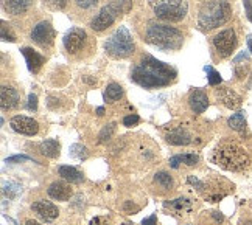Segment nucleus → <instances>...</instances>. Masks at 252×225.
Wrapping results in <instances>:
<instances>
[{
	"label": "nucleus",
	"instance_id": "1",
	"mask_svg": "<svg viewBox=\"0 0 252 225\" xmlns=\"http://www.w3.org/2000/svg\"><path fill=\"white\" fill-rule=\"evenodd\" d=\"M174 78H176V72L153 56H143L142 61L131 72V80L145 89L167 85Z\"/></svg>",
	"mask_w": 252,
	"mask_h": 225
},
{
	"label": "nucleus",
	"instance_id": "2",
	"mask_svg": "<svg viewBox=\"0 0 252 225\" xmlns=\"http://www.w3.org/2000/svg\"><path fill=\"white\" fill-rule=\"evenodd\" d=\"M212 162L226 171L240 172L248 168L251 159H249V154L241 144L232 140H224L213 149Z\"/></svg>",
	"mask_w": 252,
	"mask_h": 225
},
{
	"label": "nucleus",
	"instance_id": "3",
	"mask_svg": "<svg viewBox=\"0 0 252 225\" xmlns=\"http://www.w3.org/2000/svg\"><path fill=\"white\" fill-rule=\"evenodd\" d=\"M230 6L226 0H210L201 8L198 24L202 30H213L224 25L230 19Z\"/></svg>",
	"mask_w": 252,
	"mask_h": 225
},
{
	"label": "nucleus",
	"instance_id": "4",
	"mask_svg": "<svg viewBox=\"0 0 252 225\" xmlns=\"http://www.w3.org/2000/svg\"><path fill=\"white\" fill-rule=\"evenodd\" d=\"M147 39L148 42L163 48V50H179L184 42L182 33L179 30L163 24H150Z\"/></svg>",
	"mask_w": 252,
	"mask_h": 225
},
{
	"label": "nucleus",
	"instance_id": "5",
	"mask_svg": "<svg viewBox=\"0 0 252 225\" xmlns=\"http://www.w3.org/2000/svg\"><path fill=\"white\" fill-rule=\"evenodd\" d=\"M154 14L165 22H179L187 14L186 0H148Z\"/></svg>",
	"mask_w": 252,
	"mask_h": 225
},
{
	"label": "nucleus",
	"instance_id": "6",
	"mask_svg": "<svg viewBox=\"0 0 252 225\" xmlns=\"http://www.w3.org/2000/svg\"><path fill=\"white\" fill-rule=\"evenodd\" d=\"M104 50L112 57H117V59H123V57L131 56L134 53L132 36L125 27L117 28V30L109 36L108 41H106Z\"/></svg>",
	"mask_w": 252,
	"mask_h": 225
},
{
	"label": "nucleus",
	"instance_id": "7",
	"mask_svg": "<svg viewBox=\"0 0 252 225\" xmlns=\"http://www.w3.org/2000/svg\"><path fill=\"white\" fill-rule=\"evenodd\" d=\"M119 14H120V11L111 2L109 5L103 6L100 9V13L92 19V21H91V28H92V30H95V31H103V30H106V28L111 27L115 22V19H117Z\"/></svg>",
	"mask_w": 252,
	"mask_h": 225
},
{
	"label": "nucleus",
	"instance_id": "8",
	"mask_svg": "<svg viewBox=\"0 0 252 225\" xmlns=\"http://www.w3.org/2000/svg\"><path fill=\"white\" fill-rule=\"evenodd\" d=\"M213 45H215L217 52L222 56L227 57L229 55H232L234 48L237 47V34L232 28H227V30L220 31L215 37H213Z\"/></svg>",
	"mask_w": 252,
	"mask_h": 225
},
{
	"label": "nucleus",
	"instance_id": "9",
	"mask_svg": "<svg viewBox=\"0 0 252 225\" xmlns=\"http://www.w3.org/2000/svg\"><path fill=\"white\" fill-rule=\"evenodd\" d=\"M11 124L13 131L22 134V135H28V137H33L39 132V124H37L36 120L30 118V116H24V115H16L9 121Z\"/></svg>",
	"mask_w": 252,
	"mask_h": 225
},
{
	"label": "nucleus",
	"instance_id": "10",
	"mask_svg": "<svg viewBox=\"0 0 252 225\" xmlns=\"http://www.w3.org/2000/svg\"><path fill=\"white\" fill-rule=\"evenodd\" d=\"M32 39L41 47H50L55 39V31L48 22H39L32 31Z\"/></svg>",
	"mask_w": 252,
	"mask_h": 225
},
{
	"label": "nucleus",
	"instance_id": "11",
	"mask_svg": "<svg viewBox=\"0 0 252 225\" xmlns=\"http://www.w3.org/2000/svg\"><path fill=\"white\" fill-rule=\"evenodd\" d=\"M86 37L87 36H86L84 30H81V28H72L70 31H67V34L63 39L65 50L69 53H78L84 47Z\"/></svg>",
	"mask_w": 252,
	"mask_h": 225
},
{
	"label": "nucleus",
	"instance_id": "12",
	"mask_svg": "<svg viewBox=\"0 0 252 225\" xmlns=\"http://www.w3.org/2000/svg\"><path fill=\"white\" fill-rule=\"evenodd\" d=\"M32 208L37 216L47 222L55 221L58 218V214H60V210H58L56 205L48 200H37L32 205Z\"/></svg>",
	"mask_w": 252,
	"mask_h": 225
},
{
	"label": "nucleus",
	"instance_id": "13",
	"mask_svg": "<svg viewBox=\"0 0 252 225\" xmlns=\"http://www.w3.org/2000/svg\"><path fill=\"white\" fill-rule=\"evenodd\" d=\"M19 93L16 89L9 85H2L0 89V106H2V111H11L16 109L19 106Z\"/></svg>",
	"mask_w": 252,
	"mask_h": 225
},
{
	"label": "nucleus",
	"instance_id": "14",
	"mask_svg": "<svg viewBox=\"0 0 252 225\" xmlns=\"http://www.w3.org/2000/svg\"><path fill=\"white\" fill-rule=\"evenodd\" d=\"M47 193H48V196H50L52 199L61 200V202L69 200L72 197V194H73L70 185H67L65 182H53L50 187H48Z\"/></svg>",
	"mask_w": 252,
	"mask_h": 225
},
{
	"label": "nucleus",
	"instance_id": "15",
	"mask_svg": "<svg viewBox=\"0 0 252 225\" xmlns=\"http://www.w3.org/2000/svg\"><path fill=\"white\" fill-rule=\"evenodd\" d=\"M217 96L222 104L229 107V109H238L241 106V96L238 93H235L232 89H229V87L217 89Z\"/></svg>",
	"mask_w": 252,
	"mask_h": 225
},
{
	"label": "nucleus",
	"instance_id": "16",
	"mask_svg": "<svg viewBox=\"0 0 252 225\" xmlns=\"http://www.w3.org/2000/svg\"><path fill=\"white\" fill-rule=\"evenodd\" d=\"M22 55L25 56V61H27V65H28V70L33 72V73H37L41 70V67L44 64V56H41L37 52H34L33 48H22Z\"/></svg>",
	"mask_w": 252,
	"mask_h": 225
},
{
	"label": "nucleus",
	"instance_id": "17",
	"mask_svg": "<svg viewBox=\"0 0 252 225\" xmlns=\"http://www.w3.org/2000/svg\"><path fill=\"white\" fill-rule=\"evenodd\" d=\"M165 140H167V143H170L173 146H187L191 143V135L184 128H176V129H171L167 134Z\"/></svg>",
	"mask_w": 252,
	"mask_h": 225
},
{
	"label": "nucleus",
	"instance_id": "18",
	"mask_svg": "<svg viewBox=\"0 0 252 225\" xmlns=\"http://www.w3.org/2000/svg\"><path fill=\"white\" fill-rule=\"evenodd\" d=\"M189 103H190V107H191L193 112H195V113H202L209 107V98H207V95L204 92L193 90L190 93Z\"/></svg>",
	"mask_w": 252,
	"mask_h": 225
},
{
	"label": "nucleus",
	"instance_id": "19",
	"mask_svg": "<svg viewBox=\"0 0 252 225\" xmlns=\"http://www.w3.org/2000/svg\"><path fill=\"white\" fill-rule=\"evenodd\" d=\"M5 9L6 13L13 14V16H19L24 14L28 8L32 5V0H5Z\"/></svg>",
	"mask_w": 252,
	"mask_h": 225
},
{
	"label": "nucleus",
	"instance_id": "20",
	"mask_svg": "<svg viewBox=\"0 0 252 225\" xmlns=\"http://www.w3.org/2000/svg\"><path fill=\"white\" fill-rule=\"evenodd\" d=\"M58 172H60V175L70 183H81L83 182V172H80L76 168H73V166H60V169H58Z\"/></svg>",
	"mask_w": 252,
	"mask_h": 225
},
{
	"label": "nucleus",
	"instance_id": "21",
	"mask_svg": "<svg viewBox=\"0 0 252 225\" xmlns=\"http://www.w3.org/2000/svg\"><path fill=\"white\" fill-rule=\"evenodd\" d=\"M39 149H41V154L45 155V157L55 159L60 155V143H58L56 140H45L41 143Z\"/></svg>",
	"mask_w": 252,
	"mask_h": 225
},
{
	"label": "nucleus",
	"instance_id": "22",
	"mask_svg": "<svg viewBox=\"0 0 252 225\" xmlns=\"http://www.w3.org/2000/svg\"><path fill=\"white\" fill-rule=\"evenodd\" d=\"M123 95V89H122V85L119 84H109L108 87H106V90H104V100L108 101V103H115L117 100H120Z\"/></svg>",
	"mask_w": 252,
	"mask_h": 225
},
{
	"label": "nucleus",
	"instance_id": "23",
	"mask_svg": "<svg viewBox=\"0 0 252 225\" xmlns=\"http://www.w3.org/2000/svg\"><path fill=\"white\" fill-rule=\"evenodd\" d=\"M154 182H156L160 188L163 190H171L174 187V182L171 179V175L165 171H162V172H158L156 175H154Z\"/></svg>",
	"mask_w": 252,
	"mask_h": 225
},
{
	"label": "nucleus",
	"instance_id": "24",
	"mask_svg": "<svg viewBox=\"0 0 252 225\" xmlns=\"http://www.w3.org/2000/svg\"><path fill=\"white\" fill-rule=\"evenodd\" d=\"M229 126L234 131H240V132H243L245 128H246V120H245V115L243 112H238L235 115H232L230 118H229Z\"/></svg>",
	"mask_w": 252,
	"mask_h": 225
},
{
	"label": "nucleus",
	"instance_id": "25",
	"mask_svg": "<svg viewBox=\"0 0 252 225\" xmlns=\"http://www.w3.org/2000/svg\"><path fill=\"white\" fill-rule=\"evenodd\" d=\"M174 208L178 211H184V210H189L190 208V200L186 197H179V199H174L171 202H165V208Z\"/></svg>",
	"mask_w": 252,
	"mask_h": 225
},
{
	"label": "nucleus",
	"instance_id": "26",
	"mask_svg": "<svg viewBox=\"0 0 252 225\" xmlns=\"http://www.w3.org/2000/svg\"><path fill=\"white\" fill-rule=\"evenodd\" d=\"M114 132H115V123L106 124L103 128V131L100 132V135H98V143H106L108 140H111Z\"/></svg>",
	"mask_w": 252,
	"mask_h": 225
},
{
	"label": "nucleus",
	"instance_id": "27",
	"mask_svg": "<svg viewBox=\"0 0 252 225\" xmlns=\"http://www.w3.org/2000/svg\"><path fill=\"white\" fill-rule=\"evenodd\" d=\"M19 193H21V187H19L17 183H13V182L3 183V194L8 196L9 199L17 197V194H19Z\"/></svg>",
	"mask_w": 252,
	"mask_h": 225
},
{
	"label": "nucleus",
	"instance_id": "28",
	"mask_svg": "<svg viewBox=\"0 0 252 225\" xmlns=\"http://www.w3.org/2000/svg\"><path fill=\"white\" fill-rule=\"evenodd\" d=\"M70 155L78 160H84L87 159V149L81 144H72L70 146Z\"/></svg>",
	"mask_w": 252,
	"mask_h": 225
},
{
	"label": "nucleus",
	"instance_id": "29",
	"mask_svg": "<svg viewBox=\"0 0 252 225\" xmlns=\"http://www.w3.org/2000/svg\"><path fill=\"white\" fill-rule=\"evenodd\" d=\"M204 70L207 72V76H209V84L210 85H218L221 83V76L217 70H213L210 65L204 67Z\"/></svg>",
	"mask_w": 252,
	"mask_h": 225
},
{
	"label": "nucleus",
	"instance_id": "30",
	"mask_svg": "<svg viewBox=\"0 0 252 225\" xmlns=\"http://www.w3.org/2000/svg\"><path fill=\"white\" fill-rule=\"evenodd\" d=\"M0 34H2V39H3V41H9V42H14V41H16L14 33L11 31V28H9V25H6L5 22H2V27H0Z\"/></svg>",
	"mask_w": 252,
	"mask_h": 225
},
{
	"label": "nucleus",
	"instance_id": "31",
	"mask_svg": "<svg viewBox=\"0 0 252 225\" xmlns=\"http://www.w3.org/2000/svg\"><path fill=\"white\" fill-rule=\"evenodd\" d=\"M179 159H181V163L187 165V166H195L199 160L198 155H195V154H182V155H179Z\"/></svg>",
	"mask_w": 252,
	"mask_h": 225
},
{
	"label": "nucleus",
	"instance_id": "32",
	"mask_svg": "<svg viewBox=\"0 0 252 225\" xmlns=\"http://www.w3.org/2000/svg\"><path fill=\"white\" fill-rule=\"evenodd\" d=\"M44 3L50 9H55V11H58V9L65 8L67 0H44Z\"/></svg>",
	"mask_w": 252,
	"mask_h": 225
},
{
	"label": "nucleus",
	"instance_id": "33",
	"mask_svg": "<svg viewBox=\"0 0 252 225\" xmlns=\"http://www.w3.org/2000/svg\"><path fill=\"white\" fill-rule=\"evenodd\" d=\"M139 121H140L139 115H128V116H125V118H123V124L128 126V128H131V126H135Z\"/></svg>",
	"mask_w": 252,
	"mask_h": 225
},
{
	"label": "nucleus",
	"instance_id": "34",
	"mask_svg": "<svg viewBox=\"0 0 252 225\" xmlns=\"http://www.w3.org/2000/svg\"><path fill=\"white\" fill-rule=\"evenodd\" d=\"M28 111H36L37 109V96L34 93L28 95V104H27Z\"/></svg>",
	"mask_w": 252,
	"mask_h": 225
},
{
	"label": "nucleus",
	"instance_id": "35",
	"mask_svg": "<svg viewBox=\"0 0 252 225\" xmlns=\"http://www.w3.org/2000/svg\"><path fill=\"white\" fill-rule=\"evenodd\" d=\"M98 0H76V5L83 9H87V8H92L94 5H96Z\"/></svg>",
	"mask_w": 252,
	"mask_h": 225
},
{
	"label": "nucleus",
	"instance_id": "36",
	"mask_svg": "<svg viewBox=\"0 0 252 225\" xmlns=\"http://www.w3.org/2000/svg\"><path fill=\"white\" fill-rule=\"evenodd\" d=\"M189 183H191L193 185V187H195L198 191H202V190H204V183H202L199 179H196V177H193V175H190V177H189Z\"/></svg>",
	"mask_w": 252,
	"mask_h": 225
},
{
	"label": "nucleus",
	"instance_id": "37",
	"mask_svg": "<svg viewBox=\"0 0 252 225\" xmlns=\"http://www.w3.org/2000/svg\"><path fill=\"white\" fill-rule=\"evenodd\" d=\"M243 3H245V9H246V16L252 22V0H243Z\"/></svg>",
	"mask_w": 252,
	"mask_h": 225
},
{
	"label": "nucleus",
	"instance_id": "38",
	"mask_svg": "<svg viewBox=\"0 0 252 225\" xmlns=\"http://www.w3.org/2000/svg\"><path fill=\"white\" fill-rule=\"evenodd\" d=\"M179 165H181L179 155H174V157L170 159V166H171V168H179Z\"/></svg>",
	"mask_w": 252,
	"mask_h": 225
},
{
	"label": "nucleus",
	"instance_id": "39",
	"mask_svg": "<svg viewBox=\"0 0 252 225\" xmlns=\"http://www.w3.org/2000/svg\"><path fill=\"white\" fill-rule=\"evenodd\" d=\"M156 222H158L156 214H153V216H150L148 219H143L142 225H156Z\"/></svg>",
	"mask_w": 252,
	"mask_h": 225
},
{
	"label": "nucleus",
	"instance_id": "40",
	"mask_svg": "<svg viewBox=\"0 0 252 225\" xmlns=\"http://www.w3.org/2000/svg\"><path fill=\"white\" fill-rule=\"evenodd\" d=\"M19 160H30L27 155H14V157H9L6 159V162H19Z\"/></svg>",
	"mask_w": 252,
	"mask_h": 225
},
{
	"label": "nucleus",
	"instance_id": "41",
	"mask_svg": "<svg viewBox=\"0 0 252 225\" xmlns=\"http://www.w3.org/2000/svg\"><path fill=\"white\" fill-rule=\"evenodd\" d=\"M91 225H109V224L106 222L104 219H101V218H95V219L91 221Z\"/></svg>",
	"mask_w": 252,
	"mask_h": 225
},
{
	"label": "nucleus",
	"instance_id": "42",
	"mask_svg": "<svg viewBox=\"0 0 252 225\" xmlns=\"http://www.w3.org/2000/svg\"><path fill=\"white\" fill-rule=\"evenodd\" d=\"M240 61H248V53H246V52H245V53H241L240 56H237L234 62H235V64H238Z\"/></svg>",
	"mask_w": 252,
	"mask_h": 225
},
{
	"label": "nucleus",
	"instance_id": "43",
	"mask_svg": "<svg viewBox=\"0 0 252 225\" xmlns=\"http://www.w3.org/2000/svg\"><path fill=\"white\" fill-rule=\"evenodd\" d=\"M212 216L215 218L218 222H222V219H224V218H222V214H220L218 211H213V213H212Z\"/></svg>",
	"mask_w": 252,
	"mask_h": 225
},
{
	"label": "nucleus",
	"instance_id": "44",
	"mask_svg": "<svg viewBox=\"0 0 252 225\" xmlns=\"http://www.w3.org/2000/svg\"><path fill=\"white\" fill-rule=\"evenodd\" d=\"M248 47H249V52L252 53V36H248Z\"/></svg>",
	"mask_w": 252,
	"mask_h": 225
},
{
	"label": "nucleus",
	"instance_id": "45",
	"mask_svg": "<svg viewBox=\"0 0 252 225\" xmlns=\"http://www.w3.org/2000/svg\"><path fill=\"white\" fill-rule=\"evenodd\" d=\"M25 225H41V224H39V222H36V221H32V219H30V221H27V222H25Z\"/></svg>",
	"mask_w": 252,
	"mask_h": 225
},
{
	"label": "nucleus",
	"instance_id": "46",
	"mask_svg": "<svg viewBox=\"0 0 252 225\" xmlns=\"http://www.w3.org/2000/svg\"><path fill=\"white\" fill-rule=\"evenodd\" d=\"M96 113H98V115L101 116V115L104 113V109H103V107H98V109H96Z\"/></svg>",
	"mask_w": 252,
	"mask_h": 225
},
{
	"label": "nucleus",
	"instance_id": "47",
	"mask_svg": "<svg viewBox=\"0 0 252 225\" xmlns=\"http://www.w3.org/2000/svg\"><path fill=\"white\" fill-rule=\"evenodd\" d=\"M246 225H252V222H248V224H246Z\"/></svg>",
	"mask_w": 252,
	"mask_h": 225
}]
</instances>
